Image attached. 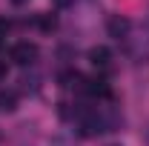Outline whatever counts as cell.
Returning <instances> with one entry per match:
<instances>
[{"label":"cell","mask_w":149,"mask_h":146,"mask_svg":"<svg viewBox=\"0 0 149 146\" xmlns=\"http://www.w3.org/2000/svg\"><path fill=\"white\" fill-rule=\"evenodd\" d=\"M20 89L29 92V95H37V92H40V77H37V74H23V77H20Z\"/></svg>","instance_id":"obj_7"},{"label":"cell","mask_w":149,"mask_h":146,"mask_svg":"<svg viewBox=\"0 0 149 146\" xmlns=\"http://www.w3.org/2000/svg\"><path fill=\"white\" fill-rule=\"evenodd\" d=\"M6 77V60H0V80Z\"/></svg>","instance_id":"obj_13"},{"label":"cell","mask_w":149,"mask_h":146,"mask_svg":"<svg viewBox=\"0 0 149 146\" xmlns=\"http://www.w3.org/2000/svg\"><path fill=\"white\" fill-rule=\"evenodd\" d=\"M77 80H80V72H74V69H63V72H57V83H60L63 89H74Z\"/></svg>","instance_id":"obj_6"},{"label":"cell","mask_w":149,"mask_h":146,"mask_svg":"<svg viewBox=\"0 0 149 146\" xmlns=\"http://www.w3.org/2000/svg\"><path fill=\"white\" fill-rule=\"evenodd\" d=\"M109 146H120V143H109Z\"/></svg>","instance_id":"obj_15"},{"label":"cell","mask_w":149,"mask_h":146,"mask_svg":"<svg viewBox=\"0 0 149 146\" xmlns=\"http://www.w3.org/2000/svg\"><path fill=\"white\" fill-rule=\"evenodd\" d=\"M129 43V55L135 57V63H149V6L143 12V23L138 29V35L126 40Z\"/></svg>","instance_id":"obj_1"},{"label":"cell","mask_w":149,"mask_h":146,"mask_svg":"<svg viewBox=\"0 0 149 146\" xmlns=\"http://www.w3.org/2000/svg\"><path fill=\"white\" fill-rule=\"evenodd\" d=\"M15 109H17V92L0 89V112H15Z\"/></svg>","instance_id":"obj_5"},{"label":"cell","mask_w":149,"mask_h":146,"mask_svg":"<svg viewBox=\"0 0 149 146\" xmlns=\"http://www.w3.org/2000/svg\"><path fill=\"white\" fill-rule=\"evenodd\" d=\"M35 26L40 29V32H52V29L57 26V17H55V15H46V12H43V15H37V17H35Z\"/></svg>","instance_id":"obj_8"},{"label":"cell","mask_w":149,"mask_h":146,"mask_svg":"<svg viewBox=\"0 0 149 146\" xmlns=\"http://www.w3.org/2000/svg\"><path fill=\"white\" fill-rule=\"evenodd\" d=\"M89 60H92V66L97 69V74L100 77H106V74H112V69H115V55H112L106 46H95V49H89Z\"/></svg>","instance_id":"obj_4"},{"label":"cell","mask_w":149,"mask_h":146,"mask_svg":"<svg viewBox=\"0 0 149 146\" xmlns=\"http://www.w3.org/2000/svg\"><path fill=\"white\" fill-rule=\"evenodd\" d=\"M12 3H15V6H23V3H26V0H12Z\"/></svg>","instance_id":"obj_14"},{"label":"cell","mask_w":149,"mask_h":146,"mask_svg":"<svg viewBox=\"0 0 149 146\" xmlns=\"http://www.w3.org/2000/svg\"><path fill=\"white\" fill-rule=\"evenodd\" d=\"M143 146H149V123H146V129H143Z\"/></svg>","instance_id":"obj_12"},{"label":"cell","mask_w":149,"mask_h":146,"mask_svg":"<svg viewBox=\"0 0 149 146\" xmlns=\"http://www.w3.org/2000/svg\"><path fill=\"white\" fill-rule=\"evenodd\" d=\"M37 57H40V49H37V43H32V40H20V43H15L12 49H9V60L15 63V66H35Z\"/></svg>","instance_id":"obj_2"},{"label":"cell","mask_w":149,"mask_h":146,"mask_svg":"<svg viewBox=\"0 0 149 146\" xmlns=\"http://www.w3.org/2000/svg\"><path fill=\"white\" fill-rule=\"evenodd\" d=\"M72 3H74V0H55L57 9H66V6H72Z\"/></svg>","instance_id":"obj_11"},{"label":"cell","mask_w":149,"mask_h":146,"mask_svg":"<svg viewBox=\"0 0 149 146\" xmlns=\"http://www.w3.org/2000/svg\"><path fill=\"white\" fill-rule=\"evenodd\" d=\"M9 29H12V23H9L6 17H0V46H3V40L9 37Z\"/></svg>","instance_id":"obj_10"},{"label":"cell","mask_w":149,"mask_h":146,"mask_svg":"<svg viewBox=\"0 0 149 146\" xmlns=\"http://www.w3.org/2000/svg\"><path fill=\"white\" fill-rule=\"evenodd\" d=\"M49 146H77V143H74L72 135H55V138L49 140Z\"/></svg>","instance_id":"obj_9"},{"label":"cell","mask_w":149,"mask_h":146,"mask_svg":"<svg viewBox=\"0 0 149 146\" xmlns=\"http://www.w3.org/2000/svg\"><path fill=\"white\" fill-rule=\"evenodd\" d=\"M106 35L118 43H126L132 35V20L126 15H109L106 17Z\"/></svg>","instance_id":"obj_3"}]
</instances>
